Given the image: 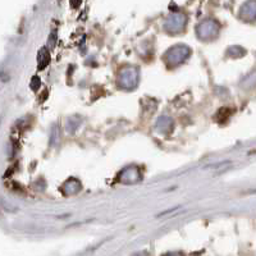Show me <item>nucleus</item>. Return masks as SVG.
<instances>
[{
	"instance_id": "1",
	"label": "nucleus",
	"mask_w": 256,
	"mask_h": 256,
	"mask_svg": "<svg viewBox=\"0 0 256 256\" xmlns=\"http://www.w3.org/2000/svg\"><path fill=\"white\" fill-rule=\"evenodd\" d=\"M189 55V48L183 47V45H177V47L168 50L164 59H165V63H167L169 67H176L178 64H181L182 62H185V59H187Z\"/></svg>"
},
{
	"instance_id": "2",
	"label": "nucleus",
	"mask_w": 256,
	"mask_h": 256,
	"mask_svg": "<svg viewBox=\"0 0 256 256\" xmlns=\"http://www.w3.org/2000/svg\"><path fill=\"white\" fill-rule=\"evenodd\" d=\"M218 32H219V26L214 21H204L197 27V35L203 40L213 39L218 35Z\"/></svg>"
},
{
	"instance_id": "3",
	"label": "nucleus",
	"mask_w": 256,
	"mask_h": 256,
	"mask_svg": "<svg viewBox=\"0 0 256 256\" xmlns=\"http://www.w3.org/2000/svg\"><path fill=\"white\" fill-rule=\"evenodd\" d=\"M139 80V73L133 68L125 69V72H121L119 75V86L123 89H132L135 87Z\"/></svg>"
},
{
	"instance_id": "4",
	"label": "nucleus",
	"mask_w": 256,
	"mask_h": 256,
	"mask_svg": "<svg viewBox=\"0 0 256 256\" xmlns=\"http://www.w3.org/2000/svg\"><path fill=\"white\" fill-rule=\"evenodd\" d=\"M186 25V17L182 15H173L165 22V29L169 32H179Z\"/></svg>"
},
{
	"instance_id": "5",
	"label": "nucleus",
	"mask_w": 256,
	"mask_h": 256,
	"mask_svg": "<svg viewBox=\"0 0 256 256\" xmlns=\"http://www.w3.org/2000/svg\"><path fill=\"white\" fill-rule=\"evenodd\" d=\"M50 62V54L49 50L47 48H43V49L39 51V69H44L47 67Z\"/></svg>"
},
{
	"instance_id": "6",
	"label": "nucleus",
	"mask_w": 256,
	"mask_h": 256,
	"mask_svg": "<svg viewBox=\"0 0 256 256\" xmlns=\"http://www.w3.org/2000/svg\"><path fill=\"white\" fill-rule=\"evenodd\" d=\"M58 141H59V127L54 126L53 132H51V137H50V144L51 145H57Z\"/></svg>"
},
{
	"instance_id": "7",
	"label": "nucleus",
	"mask_w": 256,
	"mask_h": 256,
	"mask_svg": "<svg viewBox=\"0 0 256 256\" xmlns=\"http://www.w3.org/2000/svg\"><path fill=\"white\" fill-rule=\"evenodd\" d=\"M40 87V79L37 77V76H35V77H32V81H31V89L32 90H37Z\"/></svg>"
},
{
	"instance_id": "8",
	"label": "nucleus",
	"mask_w": 256,
	"mask_h": 256,
	"mask_svg": "<svg viewBox=\"0 0 256 256\" xmlns=\"http://www.w3.org/2000/svg\"><path fill=\"white\" fill-rule=\"evenodd\" d=\"M163 256H185L182 253H168Z\"/></svg>"
},
{
	"instance_id": "9",
	"label": "nucleus",
	"mask_w": 256,
	"mask_h": 256,
	"mask_svg": "<svg viewBox=\"0 0 256 256\" xmlns=\"http://www.w3.org/2000/svg\"><path fill=\"white\" fill-rule=\"evenodd\" d=\"M133 256H146L145 253H139V254H135Z\"/></svg>"
}]
</instances>
